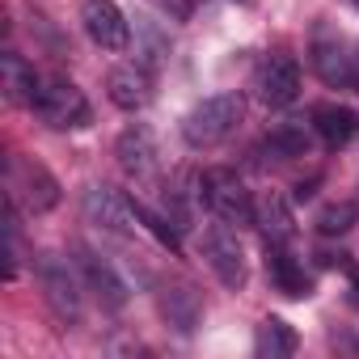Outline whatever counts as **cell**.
I'll use <instances>...</instances> for the list:
<instances>
[{
  "mask_svg": "<svg viewBox=\"0 0 359 359\" xmlns=\"http://www.w3.org/2000/svg\"><path fill=\"white\" fill-rule=\"evenodd\" d=\"M245 118V97L241 93H216L203 97L187 118H182V140L191 148H216L220 140H229Z\"/></svg>",
  "mask_w": 359,
  "mask_h": 359,
  "instance_id": "cell-1",
  "label": "cell"
},
{
  "mask_svg": "<svg viewBox=\"0 0 359 359\" xmlns=\"http://www.w3.org/2000/svg\"><path fill=\"white\" fill-rule=\"evenodd\" d=\"M199 199L208 203V212L216 216V220H224V224H254V199H250V191H245V182L233 173V169H208L203 177H199Z\"/></svg>",
  "mask_w": 359,
  "mask_h": 359,
  "instance_id": "cell-2",
  "label": "cell"
},
{
  "mask_svg": "<svg viewBox=\"0 0 359 359\" xmlns=\"http://www.w3.org/2000/svg\"><path fill=\"white\" fill-rule=\"evenodd\" d=\"M34 110H39V118H43L47 127H60V131L89 123V102H85V93H81L68 76H47V81L39 85Z\"/></svg>",
  "mask_w": 359,
  "mask_h": 359,
  "instance_id": "cell-3",
  "label": "cell"
},
{
  "mask_svg": "<svg viewBox=\"0 0 359 359\" xmlns=\"http://www.w3.org/2000/svg\"><path fill=\"white\" fill-rule=\"evenodd\" d=\"M9 195L18 203H26V212L43 216V212H51L60 203V182L51 177L47 165H39L30 156H13L9 161Z\"/></svg>",
  "mask_w": 359,
  "mask_h": 359,
  "instance_id": "cell-4",
  "label": "cell"
},
{
  "mask_svg": "<svg viewBox=\"0 0 359 359\" xmlns=\"http://www.w3.org/2000/svg\"><path fill=\"white\" fill-rule=\"evenodd\" d=\"M81 208H85V220L97 224V229H106V233H123V237H127V233L144 229L140 203L127 199V195L114 191V187H89L85 199H81Z\"/></svg>",
  "mask_w": 359,
  "mask_h": 359,
  "instance_id": "cell-5",
  "label": "cell"
},
{
  "mask_svg": "<svg viewBox=\"0 0 359 359\" xmlns=\"http://www.w3.org/2000/svg\"><path fill=\"white\" fill-rule=\"evenodd\" d=\"M81 266H72L68 258H60V254H43L39 258V283H43V292H47V304L55 309V317H64V321H76L81 317V275H76Z\"/></svg>",
  "mask_w": 359,
  "mask_h": 359,
  "instance_id": "cell-6",
  "label": "cell"
},
{
  "mask_svg": "<svg viewBox=\"0 0 359 359\" xmlns=\"http://www.w3.org/2000/svg\"><path fill=\"white\" fill-rule=\"evenodd\" d=\"M203 258H208V266L216 271V279L224 283V287H245V279H250V266H245V250H241V241H237V233H233V224H212L208 233H203Z\"/></svg>",
  "mask_w": 359,
  "mask_h": 359,
  "instance_id": "cell-7",
  "label": "cell"
},
{
  "mask_svg": "<svg viewBox=\"0 0 359 359\" xmlns=\"http://www.w3.org/2000/svg\"><path fill=\"white\" fill-rule=\"evenodd\" d=\"M254 89H258V97L271 110L292 106L300 97V64L292 55H266L262 68H258V76H254Z\"/></svg>",
  "mask_w": 359,
  "mask_h": 359,
  "instance_id": "cell-8",
  "label": "cell"
},
{
  "mask_svg": "<svg viewBox=\"0 0 359 359\" xmlns=\"http://www.w3.org/2000/svg\"><path fill=\"white\" fill-rule=\"evenodd\" d=\"M81 22H85V34L102 51H123L131 43V26H127V18H123V9L114 0H85Z\"/></svg>",
  "mask_w": 359,
  "mask_h": 359,
  "instance_id": "cell-9",
  "label": "cell"
},
{
  "mask_svg": "<svg viewBox=\"0 0 359 359\" xmlns=\"http://www.w3.org/2000/svg\"><path fill=\"white\" fill-rule=\"evenodd\" d=\"M76 266H81V279H85V287L89 292H97V300L106 304V309H123L127 304V279L110 266V258H102V254H93L89 245H76Z\"/></svg>",
  "mask_w": 359,
  "mask_h": 359,
  "instance_id": "cell-10",
  "label": "cell"
},
{
  "mask_svg": "<svg viewBox=\"0 0 359 359\" xmlns=\"http://www.w3.org/2000/svg\"><path fill=\"white\" fill-rule=\"evenodd\" d=\"M114 156H118V169L127 177H152V169H156V140H152V131L144 123L127 127L118 135V144H114Z\"/></svg>",
  "mask_w": 359,
  "mask_h": 359,
  "instance_id": "cell-11",
  "label": "cell"
},
{
  "mask_svg": "<svg viewBox=\"0 0 359 359\" xmlns=\"http://www.w3.org/2000/svg\"><path fill=\"white\" fill-rule=\"evenodd\" d=\"M266 275H271V287L283 292V296H292V300H300V296L313 292V279L304 275V266L279 241H266Z\"/></svg>",
  "mask_w": 359,
  "mask_h": 359,
  "instance_id": "cell-12",
  "label": "cell"
},
{
  "mask_svg": "<svg viewBox=\"0 0 359 359\" xmlns=\"http://www.w3.org/2000/svg\"><path fill=\"white\" fill-rule=\"evenodd\" d=\"M309 127L321 135V144H325V148H346V144H355V140H359V114H355L351 106H334V102L317 106Z\"/></svg>",
  "mask_w": 359,
  "mask_h": 359,
  "instance_id": "cell-13",
  "label": "cell"
},
{
  "mask_svg": "<svg viewBox=\"0 0 359 359\" xmlns=\"http://www.w3.org/2000/svg\"><path fill=\"white\" fill-rule=\"evenodd\" d=\"M106 93H110V102H114L118 110H144V106H148V97H152L148 68H135V64L114 68V72L106 76Z\"/></svg>",
  "mask_w": 359,
  "mask_h": 359,
  "instance_id": "cell-14",
  "label": "cell"
},
{
  "mask_svg": "<svg viewBox=\"0 0 359 359\" xmlns=\"http://www.w3.org/2000/svg\"><path fill=\"white\" fill-rule=\"evenodd\" d=\"M313 68H317V76H321L325 85H338V89L359 85V64H355V55H346L338 43H317V47H313Z\"/></svg>",
  "mask_w": 359,
  "mask_h": 359,
  "instance_id": "cell-15",
  "label": "cell"
},
{
  "mask_svg": "<svg viewBox=\"0 0 359 359\" xmlns=\"http://www.w3.org/2000/svg\"><path fill=\"white\" fill-rule=\"evenodd\" d=\"M161 313H165V321H169L173 330L191 334V330L199 325V317H203V300H199L195 287H169V292L161 296Z\"/></svg>",
  "mask_w": 359,
  "mask_h": 359,
  "instance_id": "cell-16",
  "label": "cell"
},
{
  "mask_svg": "<svg viewBox=\"0 0 359 359\" xmlns=\"http://www.w3.org/2000/svg\"><path fill=\"white\" fill-rule=\"evenodd\" d=\"M254 224L262 229L266 241H279V245H287V241L296 237V220H292V212H287V203H283L279 195H266V199L254 208Z\"/></svg>",
  "mask_w": 359,
  "mask_h": 359,
  "instance_id": "cell-17",
  "label": "cell"
},
{
  "mask_svg": "<svg viewBox=\"0 0 359 359\" xmlns=\"http://www.w3.org/2000/svg\"><path fill=\"white\" fill-rule=\"evenodd\" d=\"M266 161H296V156H309V131L300 127V123H283V127H275L266 140H262V148H258Z\"/></svg>",
  "mask_w": 359,
  "mask_h": 359,
  "instance_id": "cell-18",
  "label": "cell"
},
{
  "mask_svg": "<svg viewBox=\"0 0 359 359\" xmlns=\"http://www.w3.org/2000/svg\"><path fill=\"white\" fill-rule=\"evenodd\" d=\"M0 68H5V93H9V102H22V106H34V97H39V76H34V68L22 60V55H5L0 60Z\"/></svg>",
  "mask_w": 359,
  "mask_h": 359,
  "instance_id": "cell-19",
  "label": "cell"
},
{
  "mask_svg": "<svg viewBox=\"0 0 359 359\" xmlns=\"http://www.w3.org/2000/svg\"><path fill=\"white\" fill-rule=\"evenodd\" d=\"M254 351H258L262 359H287V355H296V330H292L283 317H266V321L258 325Z\"/></svg>",
  "mask_w": 359,
  "mask_h": 359,
  "instance_id": "cell-20",
  "label": "cell"
},
{
  "mask_svg": "<svg viewBox=\"0 0 359 359\" xmlns=\"http://www.w3.org/2000/svg\"><path fill=\"white\" fill-rule=\"evenodd\" d=\"M355 220H359V208L355 203H325L321 212H317V233H325V237H338V233H346V229H355Z\"/></svg>",
  "mask_w": 359,
  "mask_h": 359,
  "instance_id": "cell-21",
  "label": "cell"
},
{
  "mask_svg": "<svg viewBox=\"0 0 359 359\" xmlns=\"http://www.w3.org/2000/svg\"><path fill=\"white\" fill-rule=\"evenodd\" d=\"M165 9L177 13V18H187V13H191V0H165Z\"/></svg>",
  "mask_w": 359,
  "mask_h": 359,
  "instance_id": "cell-22",
  "label": "cell"
},
{
  "mask_svg": "<svg viewBox=\"0 0 359 359\" xmlns=\"http://www.w3.org/2000/svg\"><path fill=\"white\" fill-rule=\"evenodd\" d=\"M351 304H355V309H359V275H355V279H351Z\"/></svg>",
  "mask_w": 359,
  "mask_h": 359,
  "instance_id": "cell-23",
  "label": "cell"
},
{
  "mask_svg": "<svg viewBox=\"0 0 359 359\" xmlns=\"http://www.w3.org/2000/svg\"><path fill=\"white\" fill-rule=\"evenodd\" d=\"M355 51H359V47H355ZM355 64H359V55H355Z\"/></svg>",
  "mask_w": 359,
  "mask_h": 359,
  "instance_id": "cell-24",
  "label": "cell"
},
{
  "mask_svg": "<svg viewBox=\"0 0 359 359\" xmlns=\"http://www.w3.org/2000/svg\"><path fill=\"white\" fill-rule=\"evenodd\" d=\"M355 9H359V0H355Z\"/></svg>",
  "mask_w": 359,
  "mask_h": 359,
  "instance_id": "cell-25",
  "label": "cell"
}]
</instances>
